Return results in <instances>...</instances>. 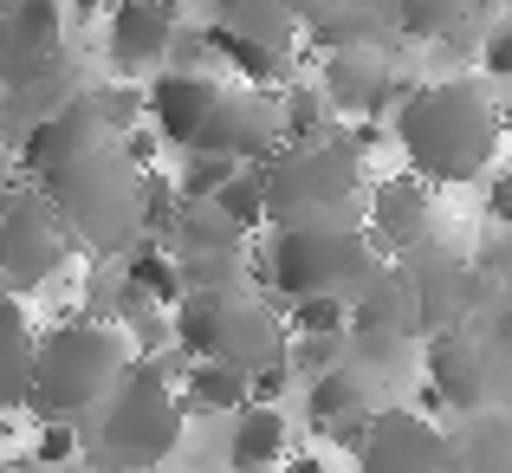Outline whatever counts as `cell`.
I'll return each instance as SVG.
<instances>
[{"mask_svg": "<svg viewBox=\"0 0 512 473\" xmlns=\"http://www.w3.org/2000/svg\"><path fill=\"white\" fill-rule=\"evenodd\" d=\"M500 104L474 78H441L396 104V143L422 182H474L500 150Z\"/></svg>", "mask_w": 512, "mask_h": 473, "instance_id": "obj_1", "label": "cell"}, {"mask_svg": "<svg viewBox=\"0 0 512 473\" xmlns=\"http://www.w3.org/2000/svg\"><path fill=\"white\" fill-rule=\"evenodd\" d=\"M124 370H130V357L111 324H91V318L52 324L33 350V396H26V409L39 422H78V415L111 402Z\"/></svg>", "mask_w": 512, "mask_h": 473, "instance_id": "obj_2", "label": "cell"}, {"mask_svg": "<svg viewBox=\"0 0 512 473\" xmlns=\"http://www.w3.org/2000/svg\"><path fill=\"white\" fill-rule=\"evenodd\" d=\"M39 195L59 208L65 234L91 240L98 253H117L143 234V169L117 143H98L91 156H78L72 169L39 182Z\"/></svg>", "mask_w": 512, "mask_h": 473, "instance_id": "obj_3", "label": "cell"}, {"mask_svg": "<svg viewBox=\"0 0 512 473\" xmlns=\"http://www.w3.org/2000/svg\"><path fill=\"white\" fill-rule=\"evenodd\" d=\"M175 344L188 350V363H227L247 383L286 363L279 318L266 305H253L247 292H188L175 305Z\"/></svg>", "mask_w": 512, "mask_h": 473, "instance_id": "obj_4", "label": "cell"}, {"mask_svg": "<svg viewBox=\"0 0 512 473\" xmlns=\"http://www.w3.org/2000/svg\"><path fill=\"white\" fill-rule=\"evenodd\" d=\"M182 396L169 389L163 363H130L124 383L111 389V402L98 409V454L111 473H150L156 461H169L182 441Z\"/></svg>", "mask_w": 512, "mask_h": 473, "instance_id": "obj_5", "label": "cell"}, {"mask_svg": "<svg viewBox=\"0 0 512 473\" xmlns=\"http://www.w3.org/2000/svg\"><path fill=\"white\" fill-rule=\"evenodd\" d=\"M376 273L370 234L357 227H279L266 240V286L286 305L299 299H357Z\"/></svg>", "mask_w": 512, "mask_h": 473, "instance_id": "obj_6", "label": "cell"}, {"mask_svg": "<svg viewBox=\"0 0 512 473\" xmlns=\"http://www.w3.org/2000/svg\"><path fill=\"white\" fill-rule=\"evenodd\" d=\"M357 156L344 137H312V143H286L273 162H260L266 175V221L279 227H344V201L357 188Z\"/></svg>", "mask_w": 512, "mask_h": 473, "instance_id": "obj_7", "label": "cell"}, {"mask_svg": "<svg viewBox=\"0 0 512 473\" xmlns=\"http://www.w3.org/2000/svg\"><path fill=\"white\" fill-rule=\"evenodd\" d=\"M65 253H72V234H65L59 208H52L46 195H13L7 208H0V279H7L13 292L46 286L65 266Z\"/></svg>", "mask_w": 512, "mask_h": 473, "instance_id": "obj_8", "label": "cell"}, {"mask_svg": "<svg viewBox=\"0 0 512 473\" xmlns=\"http://www.w3.org/2000/svg\"><path fill=\"white\" fill-rule=\"evenodd\" d=\"M428 383H435V396L448 402V409L461 415H487L493 402H500V389L512 383V370L487 350V337L480 331H435L428 337Z\"/></svg>", "mask_w": 512, "mask_h": 473, "instance_id": "obj_9", "label": "cell"}, {"mask_svg": "<svg viewBox=\"0 0 512 473\" xmlns=\"http://www.w3.org/2000/svg\"><path fill=\"white\" fill-rule=\"evenodd\" d=\"M357 473H461L454 441L415 409H376L357 448Z\"/></svg>", "mask_w": 512, "mask_h": 473, "instance_id": "obj_10", "label": "cell"}, {"mask_svg": "<svg viewBox=\"0 0 512 473\" xmlns=\"http://www.w3.org/2000/svg\"><path fill=\"white\" fill-rule=\"evenodd\" d=\"M65 52V13L59 0H7L0 7V85L26 91L59 72Z\"/></svg>", "mask_w": 512, "mask_h": 473, "instance_id": "obj_11", "label": "cell"}, {"mask_svg": "<svg viewBox=\"0 0 512 473\" xmlns=\"http://www.w3.org/2000/svg\"><path fill=\"white\" fill-rule=\"evenodd\" d=\"M422 324H428L422 292H415V273H402V266H376V273L363 279V292L350 299V331H357V344L402 350Z\"/></svg>", "mask_w": 512, "mask_h": 473, "instance_id": "obj_12", "label": "cell"}, {"mask_svg": "<svg viewBox=\"0 0 512 473\" xmlns=\"http://www.w3.org/2000/svg\"><path fill=\"white\" fill-rule=\"evenodd\" d=\"M201 156H221V162H240V169H260L286 150V124H279V104L273 98H221V111L208 117L195 143Z\"/></svg>", "mask_w": 512, "mask_h": 473, "instance_id": "obj_13", "label": "cell"}, {"mask_svg": "<svg viewBox=\"0 0 512 473\" xmlns=\"http://www.w3.org/2000/svg\"><path fill=\"white\" fill-rule=\"evenodd\" d=\"M221 98L227 91L214 85L208 72H156V85L143 91V117L156 124V137L175 143V150H195L201 143V130H208V117L221 111Z\"/></svg>", "mask_w": 512, "mask_h": 473, "instance_id": "obj_14", "label": "cell"}, {"mask_svg": "<svg viewBox=\"0 0 512 473\" xmlns=\"http://www.w3.org/2000/svg\"><path fill=\"white\" fill-rule=\"evenodd\" d=\"M98 143H111V137H104L91 98H78V104H65V111H46V117H39V124L20 137V169L33 175V182H52L59 169H72V162L91 156Z\"/></svg>", "mask_w": 512, "mask_h": 473, "instance_id": "obj_15", "label": "cell"}, {"mask_svg": "<svg viewBox=\"0 0 512 473\" xmlns=\"http://www.w3.org/2000/svg\"><path fill=\"white\" fill-rule=\"evenodd\" d=\"M428 234H435V201H428V182L422 175H389L376 182L370 195V247L383 253H422Z\"/></svg>", "mask_w": 512, "mask_h": 473, "instance_id": "obj_16", "label": "cell"}, {"mask_svg": "<svg viewBox=\"0 0 512 473\" xmlns=\"http://www.w3.org/2000/svg\"><path fill=\"white\" fill-rule=\"evenodd\" d=\"M175 46V0H117L111 7V65L124 78L163 65Z\"/></svg>", "mask_w": 512, "mask_h": 473, "instance_id": "obj_17", "label": "cell"}, {"mask_svg": "<svg viewBox=\"0 0 512 473\" xmlns=\"http://www.w3.org/2000/svg\"><path fill=\"white\" fill-rule=\"evenodd\" d=\"M286 461V415L273 402H247L234 415V435H227V467L234 473H273Z\"/></svg>", "mask_w": 512, "mask_h": 473, "instance_id": "obj_18", "label": "cell"}, {"mask_svg": "<svg viewBox=\"0 0 512 473\" xmlns=\"http://www.w3.org/2000/svg\"><path fill=\"white\" fill-rule=\"evenodd\" d=\"M305 415L318 428H344V422H363L370 415V383H363L357 363H331L305 383Z\"/></svg>", "mask_w": 512, "mask_h": 473, "instance_id": "obj_19", "label": "cell"}, {"mask_svg": "<svg viewBox=\"0 0 512 473\" xmlns=\"http://www.w3.org/2000/svg\"><path fill=\"white\" fill-rule=\"evenodd\" d=\"M389 98H396V85H389L383 65H370L363 52H338V59H331V72H325V104L331 111L370 117V111H383Z\"/></svg>", "mask_w": 512, "mask_h": 473, "instance_id": "obj_20", "label": "cell"}, {"mask_svg": "<svg viewBox=\"0 0 512 473\" xmlns=\"http://www.w3.org/2000/svg\"><path fill=\"white\" fill-rule=\"evenodd\" d=\"M33 350L39 337L26 331V312L13 299H0V415L26 409V396H33Z\"/></svg>", "mask_w": 512, "mask_h": 473, "instance_id": "obj_21", "label": "cell"}, {"mask_svg": "<svg viewBox=\"0 0 512 473\" xmlns=\"http://www.w3.org/2000/svg\"><path fill=\"white\" fill-rule=\"evenodd\" d=\"M214 33H234V39H253V46L286 52L292 46V7L286 0H221L214 7Z\"/></svg>", "mask_w": 512, "mask_h": 473, "instance_id": "obj_22", "label": "cell"}, {"mask_svg": "<svg viewBox=\"0 0 512 473\" xmlns=\"http://www.w3.org/2000/svg\"><path fill=\"white\" fill-rule=\"evenodd\" d=\"M175 396H182V409L188 415H227V409H247L253 402V389H247V376L240 370H227V363H188L182 370V389H175Z\"/></svg>", "mask_w": 512, "mask_h": 473, "instance_id": "obj_23", "label": "cell"}, {"mask_svg": "<svg viewBox=\"0 0 512 473\" xmlns=\"http://www.w3.org/2000/svg\"><path fill=\"white\" fill-rule=\"evenodd\" d=\"M124 286L137 292L143 305H169V312L188 299L182 266H175V253H163V247H130L124 253Z\"/></svg>", "mask_w": 512, "mask_h": 473, "instance_id": "obj_24", "label": "cell"}, {"mask_svg": "<svg viewBox=\"0 0 512 473\" xmlns=\"http://www.w3.org/2000/svg\"><path fill=\"white\" fill-rule=\"evenodd\" d=\"M208 208L221 214V221L234 227V234H253V227L266 221V175H260V169H240L234 182H227L221 195L208 201Z\"/></svg>", "mask_w": 512, "mask_h": 473, "instance_id": "obj_25", "label": "cell"}, {"mask_svg": "<svg viewBox=\"0 0 512 473\" xmlns=\"http://www.w3.org/2000/svg\"><path fill=\"white\" fill-rule=\"evenodd\" d=\"M208 46L221 52L227 65H234L247 85H273V78H286V52H273V46H253V39H234V33H214L208 26Z\"/></svg>", "mask_w": 512, "mask_h": 473, "instance_id": "obj_26", "label": "cell"}, {"mask_svg": "<svg viewBox=\"0 0 512 473\" xmlns=\"http://www.w3.org/2000/svg\"><path fill=\"white\" fill-rule=\"evenodd\" d=\"M383 13L402 26V33L435 39V33H448V26L467 13V0H383Z\"/></svg>", "mask_w": 512, "mask_h": 473, "instance_id": "obj_27", "label": "cell"}, {"mask_svg": "<svg viewBox=\"0 0 512 473\" xmlns=\"http://www.w3.org/2000/svg\"><path fill=\"white\" fill-rule=\"evenodd\" d=\"M286 324L299 337H344L350 299H299V305H286Z\"/></svg>", "mask_w": 512, "mask_h": 473, "instance_id": "obj_28", "label": "cell"}, {"mask_svg": "<svg viewBox=\"0 0 512 473\" xmlns=\"http://www.w3.org/2000/svg\"><path fill=\"white\" fill-rule=\"evenodd\" d=\"M91 111H98L104 137H124V130L143 117V91H130V85H111V91H98V98H91Z\"/></svg>", "mask_w": 512, "mask_h": 473, "instance_id": "obj_29", "label": "cell"}, {"mask_svg": "<svg viewBox=\"0 0 512 473\" xmlns=\"http://www.w3.org/2000/svg\"><path fill=\"white\" fill-rule=\"evenodd\" d=\"M480 72L512 85V20H493L487 26V39H480Z\"/></svg>", "mask_w": 512, "mask_h": 473, "instance_id": "obj_30", "label": "cell"}, {"mask_svg": "<svg viewBox=\"0 0 512 473\" xmlns=\"http://www.w3.org/2000/svg\"><path fill=\"white\" fill-rule=\"evenodd\" d=\"M78 454V428L72 422H46L39 428V441H33V461H46V467H65Z\"/></svg>", "mask_w": 512, "mask_h": 473, "instance_id": "obj_31", "label": "cell"}, {"mask_svg": "<svg viewBox=\"0 0 512 473\" xmlns=\"http://www.w3.org/2000/svg\"><path fill=\"white\" fill-rule=\"evenodd\" d=\"M480 337H487V350H493V357H500L506 370H512V305H506V299L487 312V324H480Z\"/></svg>", "mask_w": 512, "mask_h": 473, "instance_id": "obj_32", "label": "cell"}, {"mask_svg": "<svg viewBox=\"0 0 512 473\" xmlns=\"http://www.w3.org/2000/svg\"><path fill=\"white\" fill-rule=\"evenodd\" d=\"M487 214H493V221H500L506 234H512V169L493 175V188H487Z\"/></svg>", "mask_w": 512, "mask_h": 473, "instance_id": "obj_33", "label": "cell"}, {"mask_svg": "<svg viewBox=\"0 0 512 473\" xmlns=\"http://www.w3.org/2000/svg\"><path fill=\"white\" fill-rule=\"evenodd\" d=\"M487 266H493V279H500V286L512 292V234H500V240L487 247Z\"/></svg>", "mask_w": 512, "mask_h": 473, "instance_id": "obj_34", "label": "cell"}, {"mask_svg": "<svg viewBox=\"0 0 512 473\" xmlns=\"http://www.w3.org/2000/svg\"><path fill=\"white\" fill-rule=\"evenodd\" d=\"M286 473H338V467L318 461V454H299V461H286Z\"/></svg>", "mask_w": 512, "mask_h": 473, "instance_id": "obj_35", "label": "cell"}, {"mask_svg": "<svg viewBox=\"0 0 512 473\" xmlns=\"http://www.w3.org/2000/svg\"><path fill=\"white\" fill-rule=\"evenodd\" d=\"M500 130L512 137V85H506V98H500Z\"/></svg>", "mask_w": 512, "mask_h": 473, "instance_id": "obj_36", "label": "cell"}, {"mask_svg": "<svg viewBox=\"0 0 512 473\" xmlns=\"http://www.w3.org/2000/svg\"><path fill=\"white\" fill-rule=\"evenodd\" d=\"M286 7H292V0H286ZM299 7H350V0H299Z\"/></svg>", "mask_w": 512, "mask_h": 473, "instance_id": "obj_37", "label": "cell"}, {"mask_svg": "<svg viewBox=\"0 0 512 473\" xmlns=\"http://www.w3.org/2000/svg\"><path fill=\"white\" fill-rule=\"evenodd\" d=\"M0 208H7V169H0Z\"/></svg>", "mask_w": 512, "mask_h": 473, "instance_id": "obj_38", "label": "cell"}, {"mask_svg": "<svg viewBox=\"0 0 512 473\" xmlns=\"http://www.w3.org/2000/svg\"><path fill=\"white\" fill-rule=\"evenodd\" d=\"M0 473H7V467H0Z\"/></svg>", "mask_w": 512, "mask_h": 473, "instance_id": "obj_39", "label": "cell"}]
</instances>
